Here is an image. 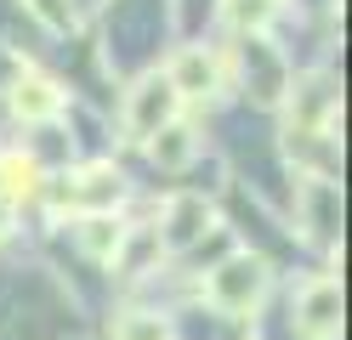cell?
Returning a JSON list of instances; mask_svg holds the SVG:
<instances>
[{
    "label": "cell",
    "instance_id": "1",
    "mask_svg": "<svg viewBox=\"0 0 352 340\" xmlns=\"http://www.w3.org/2000/svg\"><path fill=\"white\" fill-rule=\"evenodd\" d=\"M176 113H182V97H176V85L165 74H142L125 91V131L137 136V142H148V136H160L165 125H176Z\"/></svg>",
    "mask_w": 352,
    "mask_h": 340
},
{
    "label": "cell",
    "instance_id": "2",
    "mask_svg": "<svg viewBox=\"0 0 352 340\" xmlns=\"http://www.w3.org/2000/svg\"><path fill=\"white\" fill-rule=\"evenodd\" d=\"M205 295H210V306H216V312L245 317V312L261 301V295H267V267H261L256 256H228L222 267L210 272Z\"/></svg>",
    "mask_w": 352,
    "mask_h": 340
},
{
    "label": "cell",
    "instance_id": "3",
    "mask_svg": "<svg viewBox=\"0 0 352 340\" xmlns=\"http://www.w3.org/2000/svg\"><path fill=\"white\" fill-rule=\"evenodd\" d=\"M160 233V249H188V244H199L210 233V204L205 193H176L165 204V227H153Z\"/></svg>",
    "mask_w": 352,
    "mask_h": 340
},
{
    "label": "cell",
    "instance_id": "4",
    "mask_svg": "<svg viewBox=\"0 0 352 340\" xmlns=\"http://www.w3.org/2000/svg\"><path fill=\"white\" fill-rule=\"evenodd\" d=\"M296 317H301V335L307 340H336L341 335V284L336 278H313L301 289Z\"/></svg>",
    "mask_w": 352,
    "mask_h": 340
},
{
    "label": "cell",
    "instance_id": "5",
    "mask_svg": "<svg viewBox=\"0 0 352 340\" xmlns=\"http://www.w3.org/2000/svg\"><path fill=\"white\" fill-rule=\"evenodd\" d=\"M165 80L176 85V97H210V91L222 85V63H216L205 45H182V52L170 57Z\"/></svg>",
    "mask_w": 352,
    "mask_h": 340
},
{
    "label": "cell",
    "instance_id": "6",
    "mask_svg": "<svg viewBox=\"0 0 352 340\" xmlns=\"http://www.w3.org/2000/svg\"><path fill=\"white\" fill-rule=\"evenodd\" d=\"M114 199H120V170L114 165H91V170H80L74 181H63V204H74V210L102 216Z\"/></svg>",
    "mask_w": 352,
    "mask_h": 340
},
{
    "label": "cell",
    "instance_id": "7",
    "mask_svg": "<svg viewBox=\"0 0 352 340\" xmlns=\"http://www.w3.org/2000/svg\"><path fill=\"white\" fill-rule=\"evenodd\" d=\"M12 108L23 113V120H52V113H63V85L23 68V74L12 80Z\"/></svg>",
    "mask_w": 352,
    "mask_h": 340
},
{
    "label": "cell",
    "instance_id": "8",
    "mask_svg": "<svg viewBox=\"0 0 352 340\" xmlns=\"http://www.w3.org/2000/svg\"><path fill=\"white\" fill-rule=\"evenodd\" d=\"M193 148H199V136H193L188 125H165L160 136H148V153H153V165H165V170H182Z\"/></svg>",
    "mask_w": 352,
    "mask_h": 340
},
{
    "label": "cell",
    "instance_id": "9",
    "mask_svg": "<svg viewBox=\"0 0 352 340\" xmlns=\"http://www.w3.org/2000/svg\"><path fill=\"white\" fill-rule=\"evenodd\" d=\"M34 159H23V153H6L0 159V199L6 204H17V199H29L34 193Z\"/></svg>",
    "mask_w": 352,
    "mask_h": 340
},
{
    "label": "cell",
    "instance_id": "10",
    "mask_svg": "<svg viewBox=\"0 0 352 340\" xmlns=\"http://www.w3.org/2000/svg\"><path fill=\"white\" fill-rule=\"evenodd\" d=\"M120 233H125V227L102 210V216H85V227H80V244L91 249L97 261H108V256H114V244H120Z\"/></svg>",
    "mask_w": 352,
    "mask_h": 340
},
{
    "label": "cell",
    "instance_id": "11",
    "mask_svg": "<svg viewBox=\"0 0 352 340\" xmlns=\"http://www.w3.org/2000/svg\"><path fill=\"white\" fill-rule=\"evenodd\" d=\"M114 340H170V324L160 312H125V324Z\"/></svg>",
    "mask_w": 352,
    "mask_h": 340
},
{
    "label": "cell",
    "instance_id": "12",
    "mask_svg": "<svg viewBox=\"0 0 352 340\" xmlns=\"http://www.w3.org/2000/svg\"><path fill=\"white\" fill-rule=\"evenodd\" d=\"M278 0H228V17L239 23V29H261V23L273 17Z\"/></svg>",
    "mask_w": 352,
    "mask_h": 340
},
{
    "label": "cell",
    "instance_id": "13",
    "mask_svg": "<svg viewBox=\"0 0 352 340\" xmlns=\"http://www.w3.org/2000/svg\"><path fill=\"white\" fill-rule=\"evenodd\" d=\"M29 12H34L40 23H52V29H63V23H69V6H63V0H29Z\"/></svg>",
    "mask_w": 352,
    "mask_h": 340
},
{
    "label": "cell",
    "instance_id": "14",
    "mask_svg": "<svg viewBox=\"0 0 352 340\" xmlns=\"http://www.w3.org/2000/svg\"><path fill=\"white\" fill-rule=\"evenodd\" d=\"M6 227H12V204L0 199V238H6Z\"/></svg>",
    "mask_w": 352,
    "mask_h": 340
}]
</instances>
